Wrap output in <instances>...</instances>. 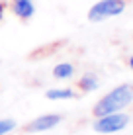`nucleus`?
I'll return each mask as SVG.
<instances>
[{"instance_id": "obj_1", "label": "nucleus", "mask_w": 133, "mask_h": 135, "mask_svg": "<svg viewBox=\"0 0 133 135\" xmlns=\"http://www.w3.org/2000/svg\"><path fill=\"white\" fill-rule=\"evenodd\" d=\"M131 102H133V84H121V86L114 88L112 92H108L94 106V115L102 118V115H108V114H116V112H120Z\"/></svg>"}, {"instance_id": "obj_2", "label": "nucleus", "mask_w": 133, "mask_h": 135, "mask_svg": "<svg viewBox=\"0 0 133 135\" xmlns=\"http://www.w3.org/2000/svg\"><path fill=\"white\" fill-rule=\"evenodd\" d=\"M125 10V0H100L88 10V20L90 22H102L106 18L120 16Z\"/></svg>"}, {"instance_id": "obj_3", "label": "nucleus", "mask_w": 133, "mask_h": 135, "mask_svg": "<svg viewBox=\"0 0 133 135\" xmlns=\"http://www.w3.org/2000/svg\"><path fill=\"white\" fill-rule=\"evenodd\" d=\"M129 123V115L125 114H108V115H102L98 122L94 123V131L98 133H114V131H120L125 125Z\"/></svg>"}, {"instance_id": "obj_4", "label": "nucleus", "mask_w": 133, "mask_h": 135, "mask_svg": "<svg viewBox=\"0 0 133 135\" xmlns=\"http://www.w3.org/2000/svg\"><path fill=\"white\" fill-rule=\"evenodd\" d=\"M59 122H61V115L57 114H49V115H41V118L33 119L29 125H26L27 133H37V131H47V129L55 127Z\"/></svg>"}, {"instance_id": "obj_5", "label": "nucleus", "mask_w": 133, "mask_h": 135, "mask_svg": "<svg viewBox=\"0 0 133 135\" xmlns=\"http://www.w3.org/2000/svg\"><path fill=\"white\" fill-rule=\"evenodd\" d=\"M12 12L20 20H29L35 12L33 0H12Z\"/></svg>"}, {"instance_id": "obj_6", "label": "nucleus", "mask_w": 133, "mask_h": 135, "mask_svg": "<svg viewBox=\"0 0 133 135\" xmlns=\"http://www.w3.org/2000/svg\"><path fill=\"white\" fill-rule=\"evenodd\" d=\"M78 86H80V90H84V92H90V90H96L98 88V76L96 74H84V76L78 80Z\"/></svg>"}, {"instance_id": "obj_7", "label": "nucleus", "mask_w": 133, "mask_h": 135, "mask_svg": "<svg viewBox=\"0 0 133 135\" xmlns=\"http://www.w3.org/2000/svg\"><path fill=\"white\" fill-rule=\"evenodd\" d=\"M53 74L57 78H71L75 74V67L71 63H59L57 67L53 69Z\"/></svg>"}, {"instance_id": "obj_8", "label": "nucleus", "mask_w": 133, "mask_h": 135, "mask_svg": "<svg viewBox=\"0 0 133 135\" xmlns=\"http://www.w3.org/2000/svg\"><path fill=\"white\" fill-rule=\"evenodd\" d=\"M47 98L49 100H68V98H75V92L68 90V88H63V90H47Z\"/></svg>"}, {"instance_id": "obj_9", "label": "nucleus", "mask_w": 133, "mask_h": 135, "mask_svg": "<svg viewBox=\"0 0 133 135\" xmlns=\"http://www.w3.org/2000/svg\"><path fill=\"white\" fill-rule=\"evenodd\" d=\"M14 127H16V122H12V119H0V135H6Z\"/></svg>"}, {"instance_id": "obj_10", "label": "nucleus", "mask_w": 133, "mask_h": 135, "mask_svg": "<svg viewBox=\"0 0 133 135\" xmlns=\"http://www.w3.org/2000/svg\"><path fill=\"white\" fill-rule=\"evenodd\" d=\"M4 18V2H0V22H2Z\"/></svg>"}, {"instance_id": "obj_11", "label": "nucleus", "mask_w": 133, "mask_h": 135, "mask_svg": "<svg viewBox=\"0 0 133 135\" xmlns=\"http://www.w3.org/2000/svg\"><path fill=\"white\" fill-rule=\"evenodd\" d=\"M129 67L133 69V55H131V59H129Z\"/></svg>"}]
</instances>
